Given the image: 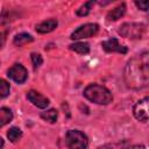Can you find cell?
Listing matches in <instances>:
<instances>
[{"label":"cell","instance_id":"cell-12","mask_svg":"<svg viewBox=\"0 0 149 149\" xmlns=\"http://www.w3.org/2000/svg\"><path fill=\"white\" fill-rule=\"evenodd\" d=\"M33 36L31 35H29V34H27V33H21V34H17L15 37H14V40H13V43L16 45V47H22V45H24V44H27V43H29V42H33Z\"/></svg>","mask_w":149,"mask_h":149},{"label":"cell","instance_id":"cell-1","mask_svg":"<svg viewBox=\"0 0 149 149\" xmlns=\"http://www.w3.org/2000/svg\"><path fill=\"white\" fill-rule=\"evenodd\" d=\"M125 81L129 88L142 90L149 83V54L143 52L132 58L125 69Z\"/></svg>","mask_w":149,"mask_h":149},{"label":"cell","instance_id":"cell-16","mask_svg":"<svg viewBox=\"0 0 149 149\" xmlns=\"http://www.w3.org/2000/svg\"><path fill=\"white\" fill-rule=\"evenodd\" d=\"M22 136V132L20 128L17 127H12L9 128V130L7 132V137L9 139V141L12 142H17Z\"/></svg>","mask_w":149,"mask_h":149},{"label":"cell","instance_id":"cell-18","mask_svg":"<svg viewBox=\"0 0 149 149\" xmlns=\"http://www.w3.org/2000/svg\"><path fill=\"white\" fill-rule=\"evenodd\" d=\"M9 91H10L9 84L5 79H1L0 78V99L6 98L9 94Z\"/></svg>","mask_w":149,"mask_h":149},{"label":"cell","instance_id":"cell-4","mask_svg":"<svg viewBox=\"0 0 149 149\" xmlns=\"http://www.w3.org/2000/svg\"><path fill=\"white\" fill-rule=\"evenodd\" d=\"M65 142L69 149H86L88 144L87 136L77 129L68 130L65 135Z\"/></svg>","mask_w":149,"mask_h":149},{"label":"cell","instance_id":"cell-8","mask_svg":"<svg viewBox=\"0 0 149 149\" xmlns=\"http://www.w3.org/2000/svg\"><path fill=\"white\" fill-rule=\"evenodd\" d=\"M27 98H28V100H29L33 105H35V106L38 107V108H45V107H48V105L50 104L48 98H45L44 95H42L41 93H38V92L34 91V90L27 92Z\"/></svg>","mask_w":149,"mask_h":149},{"label":"cell","instance_id":"cell-23","mask_svg":"<svg viewBox=\"0 0 149 149\" xmlns=\"http://www.w3.org/2000/svg\"><path fill=\"white\" fill-rule=\"evenodd\" d=\"M3 42H5V35L3 34H0V48L2 47Z\"/></svg>","mask_w":149,"mask_h":149},{"label":"cell","instance_id":"cell-6","mask_svg":"<svg viewBox=\"0 0 149 149\" xmlns=\"http://www.w3.org/2000/svg\"><path fill=\"white\" fill-rule=\"evenodd\" d=\"M7 76L13 79L14 81H16L17 84H22L27 80L28 78V72L26 70V68L21 64H14L12 68H9V70L7 71Z\"/></svg>","mask_w":149,"mask_h":149},{"label":"cell","instance_id":"cell-24","mask_svg":"<svg viewBox=\"0 0 149 149\" xmlns=\"http://www.w3.org/2000/svg\"><path fill=\"white\" fill-rule=\"evenodd\" d=\"M2 147H3V140L0 137V149H2Z\"/></svg>","mask_w":149,"mask_h":149},{"label":"cell","instance_id":"cell-9","mask_svg":"<svg viewBox=\"0 0 149 149\" xmlns=\"http://www.w3.org/2000/svg\"><path fill=\"white\" fill-rule=\"evenodd\" d=\"M101 45H102L104 50L107 52H119V54H126L127 52V48L125 45L120 44L116 38L106 40L101 43Z\"/></svg>","mask_w":149,"mask_h":149},{"label":"cell","instance_id":"cell-19","mask_svg":"<svg viewBox=\"0 0 149 149\" xmlns=\"http://www.w3.org/2000/svg\"><path fill=\"white\" fill-rule=\"evenodd\" d=\"M30 58H31V62H33V65H34L35 69H37L38 66H41L42 63H43V58H42V56H41L40 54L33 52V54L30 55Z\"/></svg>","mask_w":149,"mask_h":149},{"label":"cell","instance_id":"cell-7","mask_svg":"<svg viewBox=\"0 0 149 149\" xmlns=\"http://www.w3.org/2000/svg\"><path fill=\"white\" fill-rule=\"evenodd\" d=\"M148 97H144L142 100L137 101L136 105L134 106V115L135 118L141 121V122H147L148 121Z\"/></svg>","mask_w":149,"mask_h":149},{"label":"cell","instance_id":"cell-5","mask_svg":"<svg viewBox=\"0 0 149 149\" xmlns=\"http://www.w3.org/2000/svg\"><path fill=\"white\" fill-rule=\"evenodd\" d=\"M99 30V26L97 23H86L77 28L72 34L71 38L72 40H80V38H86L94 36Z\"/></svg>","mask_w":149,"mask_h":149},{"label":"cell","instance_id":"cell-10","mask_svg":"<svg viewBox=\"0 0 149 149\" xmlns=\"http://www.w3.org/2000/svg\"><path fill=\"white\" fill-rule=\"evenodd\" d=\"M57 27V20L56 19H49L45 21H42L41 23L36 24V31L40 34H47L52 31Z\"/></svg>","mask_w":149,"mask_h":149},{"label":"cell","instance_id":"cell-15","mask_svg":"<svg viewBox=\"0 0 149 149\" xmlns=\"http://www.w3.org/2000/svg\"><path fill=\"white\" fill-rule=\"evenodd\" d=\"M57 116H58V113H57V111L54 109V108L48 109V111L41 113V118H42L43 120L48 121V122H51V123H54V122L57 121Z\"/></svg>","mask_w":149,"mask_h":149},{"label":"cell","instance_id":"cell-11","mask_svg":"<svg viewBox=\"0 0 149 149\" xmlns=\"http://www.w3.org/2000/svg\"><path fill=\"white\" fill-rule=\"evenodd\" d=\"M125 13H126V5L125 3H121L118 7L113 8L112 10H109L107 13L106 19H107V21H116V20L121 19V16H123Z\"/></svg>","mask_w":149,"mask_h":149},{"label":"cell","instance_id":"cell-3","mask_svg":"<svg viewBox=\"0 0 149 149\" xmlns=\"http://www.w3.org/2000/svg\"><path fill=\"white\" fill-rule=\"evenodd\" d=\"M146 30L147 28L142 23L126 22L119 27L118 33L122 37H127V38H142L146 34Z\"/></svg>","mask_w":149,"mask_h":149},{"label":"cell","instance_id":"cell-20","mask_svg":"<svg viewBox=\"0 0 149 149\" xmlns=\"http://www.w3.org/2000/svg\"><path fill=\"white\" fill-rule=\"evenodd\" d=\"M135 5L141 9V10H148V6H149V2L146 0V1H135Z\"/></svg>","mask_w":149,"mask_h":149},{"label":"cell","instance_id":"cell-21","mask_svg":"<svg viewBox=\"0 0 149 149\" xmlns=\"http://www.w3.org/2000/svg\"><path fill=\"white\" fill-rule=\"evenodd\" d=\"M126 149H146V148H144V146H142V144H136V146L128 147V148H126Z\"/></svg>","mask_w":149,"mask_h":149},{"label":"cell","instance_id":"cell-17","mask_svg":"<svg viewBox=\"0 0 149 149\" xmlns=\"http://www.w3.org/2000/svg\"><path fill=\"white\" fill-rule=\"evenodd\" d=\"M94 5V1L93 0H91V1H87V2H85L84 5H81L78 9H77V15H79V16H86L90 12H91V9H92V6Z\"/></svg>","mask_w":149,"mask_h":149},{"label":"cell","instance_id":"cell-14","mask_svg":"<svg viewBox=\"0 0 149 149\" xmlns=\"http://www.w3.org/2000/svg\"><path fill=\"white\" fill-rule=\"evenodd\" d=\"M70 49L77 54H80V55H86L90 52V44L86 43V42H77V43H73L70 45Z\"/></svg>","mask_w":149,"mask_h":149},{"label":"cell","instance_id":"cell-22","mask_svg":"<svg viewBox=\"0 0 149 149\" xmlns=\"http://www.w3.org/2000/svg\"><path fill=\"white\" fill-rule=\"evenodd\" d=\"M99 149H114V147H113L112 144H106V146H102V147H100Z\"/></svg>","mask_w":149,"mask_h":149},{"label":"cell","instance_id":"cell-13","mask_svg":"<svg viewBox=\"0 0 149 149\" xmlns=\"http://www.w3.org/2000/svg\"><path fill=\"white\" fill-rule=\"evenodd\" d=\"M13 119V113L7 107H0V127L9 123Z\"/></svg>","mask_w":149,"mask_h":149},{"label":"cell","instance_id":"cell-2","mask_svg":"<svg viewBox=\"0 0 149 149\" xmlns=\"http://www.w3.org/2000/svg\"><path fill=\"white\" fill-rule=\"evenodd\" d=\"M84 95L90 101L98 105H108L113 100V95L109 90L98 84H91L84 90Z\"/></svg>","mask_w":149,"mask_h":149}]
</instances>
